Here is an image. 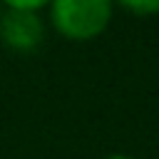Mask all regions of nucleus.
Segmentation results:
<instances>
[{"label":"nucleus","instance_id":"f257e3e1","mask_svg":"<svg viewBox=\"0 0 159 159\" xmlns=\"http://www.w3.org/2000/svg\"><path fill=\"white\" fill-rule=\"evenodd\" d=\"M55 30L70 40L97 37L112 20V2L107 0H55L50 5Z\"/></svg>","mask_w":159,"mask_h":159},{"label":"nucleus","instance_id":"f03ea898","mask_svg":"<svg viewBox=\"0 0 159 159\" xmlns=\"http://www.w3.org/2000/svg\"><path fill=\"white\" fill-rule=\"evenodd\" d=\"M45 7L42 0H10L0 7V40L15 52H32L45 35L42 17L37 15Z\"/></svg>","mask_w":159,"mask_h":159},{"label":"nucleus","instance_id":"7ed1b4c3","mask_svg":"<svg viewBox=\"0 0 159 159\" xmlns=\"http://www.w3.org/2000/svg\"><path fill=\"white\" fill-rule=\"evenodd\" d=\"M127 10H132V12H137V15H149V12H159V0H152V2H144V0H139V2H132V0H127V2H122Z\"/></svg>","mask_w":159,"mask_h":159},{"label":"nucleus","instance_id":"20e7f679","mask_svg":"<svg viewBox=\"0 0 159 159\" xmlns=\"http://www.w3.org/2000/svg\"><path fill=\"white\" fill-rule=\"evenodd\" d=\"M104 159H134V157H129V154H109Z\"/></svg>","mask_w":159,"mask_h":159},{"label":"nucleus","instance_id":"39448f33","mask_svg":"<svg viewBox=\"0 0 159 159\" xmlns=\"http://www.w3.org/2000/svg\"><path fill=\"white\" fill-rule=\"evenodd\" d=\"M0 7H2V5H0Z\"/></svg>","mask_w":159,"mask_h":159}]
</instances>
